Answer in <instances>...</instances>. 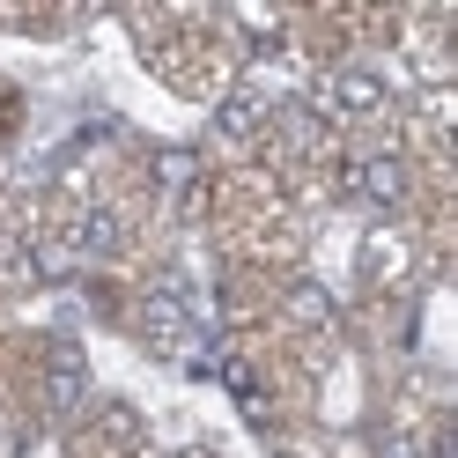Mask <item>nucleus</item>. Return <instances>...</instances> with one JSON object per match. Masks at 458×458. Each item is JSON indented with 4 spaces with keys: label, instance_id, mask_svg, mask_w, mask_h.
<instances>
[{
    "label": "nucleus",
    "instance_id": "1",
    "mask_svg": "<svg viewBox=\"0 0 458 458\" xmlns=\"http://www.w3.org/2000/svg\"><path fill=\"white\" fill-rule=\"evenodd\" d=\"M38 407L52 421H67L89 407V362H81L74 340H52V355H45V385H38Z\"/></svg>",
    "mask_w": 458,
    "mask_h": 458
},
{
    "label": "nucleus",
    "instance_id": "2",
    "mask_svg": "<svg viewBox=\"0 0 458 458\" xmlns=\"http://www.w3.org/2000/svg\"><path fill=\"white\" fill-rule=\"evenodd\" d=\"M348 192L362 199V208L392 215V208H407L414 170H407V156H362V163H348Z\"/></svg>",
    "mask_w": 458,
    "mask_h": 458
},
{
    "label": "nucleus",
    "instance_id": "3",
    "mask_svg": "<svg viewBox=\"0 0 458 458\" xmlns=\"http://www.w3.org/2000/svg\"><path fill=\"white\" fill-rule=\"evenodd\" d=\"M385 74L377 67H333L326 74V104L340 111V119H377V111H385Z\"/></svg>",
    "mask_w": 458,
    "mask_h": 458
},
{
    "label": "nucleus",
    "instance_id": "4",
    "mask_svg": "<svg viewBox=\"0 0 458 458\" xmlns=\"http://www.w3.org/2000/svg\"><path fill=\"white\" fill-rule=\"evenodd\" d=\"M281 310H289V326H296V333H326V326L340 318V303H333V289H326V281H289Z\"/></svg>",
    "mask_w": 458,
    "mask_h": 458
},
{
    "label": "nucleus",
    "instance_id": "5",
    "mask_svg": "<svg viewBox=\"0 0 458 458\" xmlns=\"http://www.w3.org/2000/svg\"><path fill=\"white\" fill-rule=\"evenodd\" d=\"M215 133H222V140H259V133H267V97L229 89V97L215 104Z\"/></svg>",
    "mask_w": 458,
    "mask_h": 458
},
{
    "label": "nucleus",
    "instance_id": "6",
    "mask_svg": "<svg viewBox=\"0 0 458 458\" xmlns=\"http://www.w3.org/2000/svg\"><path fill=\"white\" fill-rule=\"evenodd\" d=\"M126 244V222H119V208H89L74 222V259H111V251Z\"/></svg>",
    "mask_w": 458,
    "mask_h": 458
},
{
    "label": "nucleus",
    "instance_id": "7",
    "mask_svg": "<svg viewBox=\"0 0 458 458\" xmlns=\"http://www.w3.org/2000/svg\"><path fill=\"white\" fill-rule=\"evenodd\" d=\"M156 192H199V156L192 148H156Z\"/></svg>",
    "mask_w": 458,
    "mask_h": 458
},
{
    "label": "nucleus",
    "instance_id": "8",
    "mask_svg": "<svg viewBox=\"0 0 458 458\" xmlns=\"http://www.w3.org/2000/svg\"><path fill=\"white\" fill-rule=\"evenodd\" d=\"M267 119L281 126V140H289V148H318V140H326V119H318L310 104H281V111H267Z\"/></svg>",
    "mask_w": 458,
    "mask_h": 458
},
{
    "label": "nucleus",
    "instance_id": "9",
    "mask_svg": "<svg viewBox=\"0 0 458 458\" xmlns=\"http://www.w3.org/2000/svg\"><path fill=\"white\" fill-rule=\"evenodd\" d=\"M104 421H111V437H119V444H133V437H140V421H133V407H119V399H111V407H104Z\"/></svg>",
    "mask_w": 458,
    "mask_h": 458
},
{
    "label": "nucleus",
    "instance_id": "10",
    "mask_svg": "<svg viewBox=\"0 0 458 458\" xmlns=\"http://www.w3.org/2000/svg\"><path fill=\"white\" fill-rule=\"evenodd\" d=\"M178 458H222V451H208V444H185V451H178Z\"/></svg>",
    "mask_w": 458,
    "mask_h": 458
}]
</instances>
